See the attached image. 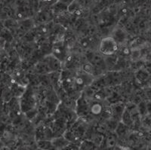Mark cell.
<instances>
[{
    "instance_id": "6da1fadb",
    "label": "cell",
    "mask_w": 151,
    "mask_h": 150,
    "mask_svg": "<svg viewBox=\"0 0 151 150\" xmlns=\"http://www.w3.org/2000/svg\"><path fill=\"white\" fill-rule=\"evenodd\" d=\"M119 49L118 43L113 37H105L99 43V51L106 56H112Z\"/></svg>"
},
{
    "instance_id": "7a4b0ae2",
    "label": "cell",
    "mask_w": 151,
    "mask_h": 150,
    "mask_svg": "<svg viewBox=\"0 0 151 150\" xmlns=\"http://www.w3.org/2000/svg\"><path fill=\"white\" fill-rule=\"evenodd\" d=\"M52 55L60 62L65 60L67 57V51L63 42H56L52 47Z\"/></svg>"
},
{
    "instance_id": "3957f363",
    "label": "cell",
    "mask_w": 151,
    "mask_h": 150,
    "mask_svg": "<svg viewBox=\"0 0 151 150\" xmlns=\"http://www.w3.org/2000/svg\"><path fill=\"white\" fill-rule=\"evenodd\" d=\"M53 146V147H56V148L59 149H64L67 146V145H69V143L70 142L65 139V137H58V138H55L52 142H51Z\"/></svg>"
},
{
    "instance_id": "277c9868",
    "label": "cell",
    "mask_w": 151,
    "mask_h": 150,
    "mask_svg": "<svg viewBox=\"0 0 151 150\" xmlns=\"http://www.w3.org/2000/svg\"><path fill=\"white\" fill-rule=\"evenodd\" d=\"M47 65H48V68L51 69L52 70H59L60 67V61L58 60L56 57L52 55L50 56L48 58V61H47Z\"/></svg>"
},
{
    "instance_id": "5b68a950",
    "label": "cell",
    "mask_w": 151,
    "mask_h": 150,
    "mask_svg": "<svg viewBox=\"0 0 151 150\" xmlns=\"http://www.w3.org/2000/svg\"><path fill=\"white\" fill-rule=\"evenodd\" d=\"M113 38L115 39V41L118 42H123L126 39V34L122 29H116L113 32Z\"/></svg>"
},
{
    "instance_id": "8992f818",
    "label": "cell",
    "mask_w": 151,
    "mask_h": 150,
    "mask_svg": "<svg viewBox=\"0 0 151 150\" xmlns=\"http://www.w3.org/2000/svg\"><path fill=\"white\" fill-rule=\"evenodd\" d=\"M90 111H91V113H92V114L99 115L101 114V113H102V111H103V106H102L100 103H95L91 105V106L90 107Z\"/></svg>"
},
{
    "instance_id": "52a82bcc",
    "label": "cell",
    "mask_w": 151,
    "mask_h": 150,
    "mask_svg": "<svg viewBox=\"0 0 151 150\" xmlns=\"http://www.w3.org/2000/svg\"><path fill=\"white\" fill-rule=\"evenodd\" d=\"M124 110H125V109H124L122 105H120V104L119 105H116L115 107L112 109V113H114V115L116 117L121 118V116H122V114Z\"/></svg>"
},
{
    "instance_id": "ba28073f",
    "label": "cell",
    "mask_w": 151,
    "mask_h": 150,
    "mask_svg": "<svg viewBox=\"0 0 151 150\" xmlns=\"http://www.w3.org/2000/svg\"><path fill=\"white\" fill-rule=\"evenodd\" d=\"M128 128H129V127L122 122L119 124L116 130V133H118L119 135H121V136H122V135L125 134V133L127 132Z\"/></svg>"
},
{
    "instance_id": "9c48e42d",
    "label": "cell",
    "mask_w": 151,
    "mask_h": 150,
    "mask_svg": "<svg viewBox=\"0 0 151 150\" xmlns=\"http://www.w3.org/2000/svg\"><path fill=\"white\" fill-rule=\"evenodd\" d=\"M131 54H132V59L135 61L139 60L142 56V52H141V50L139 49V48H134L133 51H131Z\"/></svg>"
},
{
    "instance_id": "30bf717a",
    "label": "cell",
    "mask_w": 151,
    "mask_h": 150,
    "mask_svg": "<svg viewBox=\"0 0 151 150\" xmlns=\"http://www.w3.org/2000/svg\"><path fill=\"white\" fill-rule=\"evenodd\" d=\"M83 70L86 73L89 74V75H93L94 72V68L91 63H86V64L83 65Z\"/></svg>"
},
{
    "instance_id": "8fae6325",
    "label": "cell",
    "mask_w": 151,
    "mask_h": 150,
    "mask_svg": "<svg viewBox=\"0 0 151 150\" xmlns=\"http://www.w3.org/2000/svg\"><path fill=\"white\" fill-rule=\"evenodd\" d=\"M39 147L41 149H51V147H53L51 142L47 141H40L39 143Z\"/></svg>"
},
{
    "instance_id": "7c38bea8",
    "label": "cell",
    "mask_w": 151,
    "mask_h": 150,
    "mask_svg": "<svg viewBox=\"0 0 151 150\" xmlns=\"http://www.w3.org/2000/svg\"><path fill=\"white\" fill-rule=\"evenodd\" d=\"M137 79H138V80L140 81H144L146 80L147 78L148 77V74L147 73V72H143V71H140L139 72H138V74H137Z\"/></svg>"
},
{
    "instance_id": "4fadbf2b",
    "label": "cell",
    "mask_w": 151,
    "mask_h": 150,
    "mask_svg": "<svg viewBox=\"0 0 151 150\" xmlns=\"http://www.w3.org/2000/svg\"><path fill=\"white\" fill-rule=\"evenodd\" d=\"M82 149H93L94 147V145L91 142H83L82 143V145L80 146Z\"/></svg>"
},
{
    "instance_id": "5bb4252c",
    "label": "cell",
    "mask_w": 151,
    "mask_h": 150,
    "mask_svg": "<svg viewBox=\"0 0 151 150\" xmlns=\"http://www.w3.org/2000/svg\"><path fill=\"white\" fill-rule=\"evenodd\" d=\"M122 54L123 55H129L131 54V50L127 47H124L122 49Z\"/></svg>"
}]
</instances>
